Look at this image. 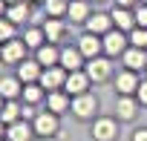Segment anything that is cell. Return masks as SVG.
<instances>
[{
	"label": "cell",
	"mask_w": 147,
	"mask_h": 141,
	"mask_svg": "<svg viewBox=\"0 0 147 141\" xmlns=\"http://www.w3.org/2000/svg\"><path fill=\"white\" fill-rule=\"evenodd\" d=\"M101 40H104V55L107 58H121L130 49V35L121 32V29H110Z\"/></svg>",
	"instance_id": "cell-1"
},
{
	"label": "cell",
	"mask_w": 147,
	"mask_h": 141,
	"mask_svg": "<svg viewBox=\"0 0 147 141\" xmlns=\"http://www.w3.org/2000/svg\"><path fill=\"white\" fill-rule=\"evenodd\" d=\"M69 112L75 115V118H81V121H87V118H92L98 112V98L92 92H81V95L72 98V109Z\"/></svg>",
	"instance_id": "cell-2"
},
{
	"label": "cell",
	"mask_w": 147,
	"mask_h": 141,
	"mask_svg": "<svg viewBox=\"0 0 147 141\" xmlns=\"http://www.w3.org/2000/svg\"><path fill=\"white\" fill-rule=\"evenodd\" d=\"M26 40L23 38H12V40H6L3 43V55H0V60L3 63H9V66H20L23 60H26Z\"/></svg>",
	"instance_id": "cell-3"
},
{
	"label": "cell",
	"mask_w": 147,
	"mask_h": 141,
	"mask_svg": "<svg viewBox=\"0 0 147 141\" xmlns=\"http://www.w3.org/2000/svg\"><path fill=\"white\" fill-rule=\"evenodd\" d=\"M84 69H87V75L92 78V84H101V81H107V78L113 75V58H107V55L90 58Z\"/></svg>",
	"instance_id": "cell-4"
},
{
	"label": "cell",
	"mask_w": 147,
	"mask_h": 141,
	"mask_svg": "<svg viewBox=\"0 0 147 141\" xmlns=\"http://www.w3.org/2000/svg\"><path fill=\"white\" fill-rule=\"evenodd\" d=\"M66 69L61 66V63H55V66H46L43 72H40V87L46 89V92H52V89H63V84H66Z\"/></svg>",
	"instance_id": "cell-5"
},
{
	"label": "cell",
	"mask_w": 147,
	"mask_h": 141,
	"mask_svg": "<svg viewBox=\"0 0 147 141\" xmlns=\"http://www.w3.org/2000/svg\"><path fill=\"white\" fill-rule=\"evenodd\" d=\"M32 127H35V135H40V138H52L55 132H58V127H61V121H58V112H38L35 115V121H32Z\"/></svg>",
	"instance_id": "cell-6"
},
{
	"label": "cell",
	"mask_w": 147,
	"mask_h": 141,
	"mask_svg": "<svg viewBox=\"0 0 147 141\" xmlns=\"http://www.w3.org/2000/svg\"><path fill=\"white\" fill-rule=\"evenodd\" d=\"M90 84H92V78L87 75V69H75V72H69L66 75V84H63V89L75 98V95H81V92H90Z\"/></svg>",
	"instance_id": "cell-7"
},
{
	"label": "cell",
	"mask_w": 147,
	"mask_h": 141,
	"mask_svg": "<svg viewBox=\"0 0 147 141\" xmlns=\"http://www.w3.org/2000/svg\"><path fill=\"white\" fill-rule=\"evenodd\" d=\"M84 60H87V58H84V52L78 49V43H75V46H61V66L66 69V72L84 69V66H87Z\"/></svg>",
	"instance_id": "cell-8"
},
{
	"label": "cell",
	"mask_w": 147,
	"mask_h": 141,
	"mask_svg": "<svg viewBox=\"0 0 147 141\" xmlns=\"http://www.w3.org/2000/svg\"><path fill=\"white\" fill-rule=\"evenodd\" d=\"M78 49H81V52H84V58L90 60V58H98V55H104V40H101V35L84 32V35L78 38Z\"/></svg>",
	"instance_id": "cell-9"
},
{
	"label": "cell",
	"mask_w": 147,
	"mask_h": 141,
	"mask_svg": "<svg viewBox=\"0 0 147 141\" xmlns=\"http://www.w3.org/2000/svg\"><path fill=\"white\" fill-rule=\"evenodd\" d=\"M138 72H133V69H121V72L115 75V89L118 95H136L138 92Z\"/></svg>",
	"instance_id": "cell-10"
},
{
	"label": "cell",
	"mask_w": 147,
	"mask_h": 141,
	"mask_svg": "<svg viewBox=\"0 0 147 141\" xmlns=\"http://www.w3.org/2000/svg\"><path fill=\"white\" fill-rule=\"evenodd\" d=\"M84 29L87 32H92V35H107L110 29H115V23H113V15H104V12H92L90 15V20L84 23Z\"/></svg>",
	"instance_id": "cell-11"
},
{
	"label": "cell",
	"mask_w": 147,
	"mask_h": 141,
	"mask_svg": "<svg viewBox=\"0 0 147 141\" xmlns=\"http://www.w3.org/2000/svg\"><path fill=\"white\" fill-rule=\"evenodd\" d=\"M46 109L49 112H66V109H72V95L66 92V89H52V92H46Z\"/></svg>",
	"instance_id": "cell-12"
},
{
	"label": "cell",
	"mask_w": 147,
	"mask_h": 141,
	"mask_svg": "<svg viewBox=\"0 0 147 141\" xmlns=\"http://www.w3.org/2000/svg\"><path fill=\"white\" fill-rule=\"evenodd\" d=\"M121 63H124V69H133V72H141V69H147V49L130 46V49L121 55Z\"/></svg>",
	"instance_id": "cell-13"
},
{
	"label": "cell",
	"mask_w": 147,
	"mask_h": 141,
	"mask_svg": "<svg viewBox=\"0 0 147 141\" xmlns=\"http://www.w3.org/2000/svg\"><path fill=\"white\" fill-rule=\"evenodd\" d=\"M113 23H115V29H121V32H133L136 29V12L133 9H127V6H113Z\"/></svg>",
	"instance_id": "cell-14"
},
{
	"label": "cell",
	"mask_w": 147,
	"mask_h": 141,
	"mask_svg": "<svg viewBox=\"0 0 147 141\" xmlns=\"http://www.w3.org/2000/svg\"><path fill=\"white\" fill-rule=\"evenodd\" d=\"M35 60L46 69V66H55V63H61V46H55V43H43V46H38L35 49Z\"/></svg>",
	"instance_id": "cell-15"
},
{
	"label": "cell",
	"mask_w": 147,
	"mask_h": 141,
	"mask_svg": "<svg viewBox=\"0 0 147 141\" xmlns=\"http://www.w3.org/2000/svg\"><path fill=\"white\" fill-rule=\"evenodd\" d=\"M136 112H138V98H133V95H118V101H115V118H118V121H133Z\"/></svg>",
	"instance_id": "cell-16"
},
{
	"label": "cell",
	"mask_w": 147,
	"mask_h": 141,
	"mask_svg": "<svg viewBox=\"0 0 147 141\" xmlns=\"http://www.w3.org/2000/svg\"><path fill=\"white\" fill-rule=\"evenodd\" d=\"M92 135H95V141H113V138L118 135V124H115V118H95V124H92Z\"/></svg>",
	"instance_id": "cell-17"
},
{
	"label": "cell",
	"mask_w": 147,
	"mask_h": 141,
	"mask_svg": "<svg viewBox=\"0 0 147 141\" xmlns=\"http://www.w3.org/2000/svg\"><path fill=\"white\" fill-rule=\"evenodd\" d=\"M92 15L90 9V0H69V9H66V17L69 23H87Z\"/></svg>",
	"instance_id": "cell-18"
},
{
	"label": "cell",
	"mask_w": 147,
	"mask_h": 141,
	"mask_svg": "<svg viewBox=\"0 0 147 141\" xmlns=\"http://www.w3.org/2000/svg\"><path fill=\"white\" fill-rule=\"evenodd\" d=\"M32 135H35V127H32L26 118H20V121H15V124L6 127V138H9V141H29Z\"/></svg>",
	"instance_id": "cell-19"
},
{
	"label": "cell",
	"mask_w": 147,
	"mask_h": 141,
	"mask_svg": "<svg viewBox=\"0 0 147 141\" xmlns=\"http://www.w3.org/2000/svg\"><path fill=\"white\" fill-rule=\"evenodd\" d=\"M0 95H3L6 101H15L23 95V81L18 75H6V78H0Z\"/></svg>",
	"instance_id": "cell-20"
},
{
	"label": "cell",
	"mask_w": 147,
	"mask_h": 141,
	"mask_svg": "<svg viewBox=\"0 0 147 141\" xmlns=\"http://www.w3.org/2000/svg\"><path fill=\"white\" fill-rule=\"evenodd\" d=\"M40 72H43V66H40L38 60H23V63L18 66V78H20L23 84H38V81H40Z\"/></svg>",
	"instance_id": "cell-21"
},
{
	"label": "cell",
	"mask_w": 147,
	"mask_h": 141,
	"mask_svg": "<svg viewBox=\"0 0 147 141\" xmlns=\"http://www.w3.org/2000/svg\"><path fill=\"white\" fill-rule=\"evenodd\" d=\"M29 6H32L29 0H18V3H12V6L6 9V17H9L15 26H20V23H26V20H29V15H32V12H29Z\"/></svg>",
	"instance_id": "cell-22"
},
{
	"label": "cell",
	"mask_w": 147,
	"mask_h": 141,
	"mask_svg": "<svg viewBox=\"0 0 147 141\" xmlns=\"http://www.w3.org/2000/svg\"><path fill=\"white\" fill-rule=\"evenodd\" d=\"M43 32H46L49 43H61V38L66 35V23L61 17H49V20H43Z\"/></svg>",
	"instance_id": "cell-23"
},
{
	"label": "cell",
	"mask_w": 147,
	"mask_h": 141,
	"mask_svg": "<svg viewBox=\"0 0 147 141\" xmlns=\"http://www.w3.org/2000/svg\"><path fill=\"white\" fill-rule=\"evenodd\" d=\"M20 118H23V104H20L18 98H15V101H6L3 109H0V121L9 127V124H15V121H20Z\"/></svg>",
	"instance_id": "cell-24"
},
{
	"label": "cell",
	"mask_w": 147,
	"mask_h": 141,
	"mask_svg": "<svg viewBox=\"0 0 147 141\" xmlns=\"http://www.w3.org/2000/svg\"><path fill=\"white\" fill-rule=\"evenodd\" d=\"M23 104H40V101H46V89L40 87V84H23Z\"/></svg>",
	"instance_id": "cell-25"
},
{
	"label": "cell",
	"mask_w": 147,
	"mask_h": 141,
	"mask_svg": "<svg viewBox=\"0 0 147 141\" xmlns=\"http://www.w3.org/2000/svg\"><path fill=\"white\" fill-rule=\"evenodd\" d=\"M23 40H26V46H29V49L43 46V43H46V32H43V26H29V29L23 32Z\"/></svg>",
	"instance_id": "cell-26"
},
{
	"label": "cell",
	"mask_w": 147,
	"mask_h": 141,
	"mask_svg": "<svg viewBox=\"0 0 147 141\" xmlns=\"http://www.w3.org/2000/svg\"><path fill=\"white\" fill-rule=\"evenodd\" d=\"M69 9V0H43V12L46 17H63Z\"/></svg>",
	"instance_id": "cell-27"
},
{
	"label": "cell",
	"mask_w": 147,
	"mask_h": 141,
	"mask_svg": "<svg viewBox=\"0 0 147 141\" xmlns=\"http://www.w3.org/2000/svg\"><path fill=\"white\" fill-rule=\"evenodd\" d=\"M130 35V46H138V49H147V29L144 26H136L133 32H127Z\"/></svg>",
	"instance_id": "cell-28"
},
{
	"label": "cell",
	"mask_w": 147,
	"mask_h": 141,
	"mask_svg": "<svg viewBox=\"0 0 147 141\" xmlns=\"http://www.w3.org/2000/svg\"><path fill=\"white\" fill-rule=\"evenodd\" d=\"M15 23L9 20V17H0V43H6V40H12V38H18L15 35Z\"/></svg>",
	"instance_id": "cell-29"
},
{
	"label": "cell",
	"mask_w": 147,
	"mask_h": 141,
	"mask_svg": "<svg viewBox=\"0 0 147 141\" xmlns=\"http://www.w3.org/2000/svg\"><path fill=\"white\" fill-rule=\"evenodd\" d=\"M133 12H136V26H144L147 29V3H138Z\"/></svg>",
	"instance_id": "cell-30"
},
{
	"label": "cell",
	"mask_w": 147,
	"mask_h": 141,
	"mask_svg": "<svg viewBox=\"0 0 147 141\" xmlns=\"http://www.w3.org/2000/svg\"><path fill=\"white\" fill-rule=\"evenodd\" d=\"M136 98H138V104H141V107H147V81H141V84H138Z\"/></svg>",
	"instance_id": "cell-31"
},
{
	"label": "cell",
	"mask_w": 147,
	"mask_h": 141,
	"mask_svg": "<svg viewBox=\"0 0 147 141\" xmlns=\"http://www.w3.org/2000/svg\"><path fill=\"white\" fill-rule=\"evenodd\" d=\"M133 141H147V127H138V130H133Z\"/></svg>",
	"instance_id": "cell-32"
},
{
	"label": "cell",
	"mask_w": 147,
	"mask_h": 141,
	"mask_svg": "<svg viewBox=\"0 0 147 141\" xmlns=\"http://www.w3.org/2000/svg\"><path fill=\"white\" fill-rule=\"evenodd\" d=\"M141 0H115V6H127V9H136Z\"/></svg>",
	"instance_id": "cell-33"
},
{
	"label": "cell",
	"mask_w": 147,
	"mask_h": 141,
	"mask_svg": "<svg viewBox=\"0 0 147 141\" xmlns=\"http://www.w3.org/2000/svg\"><path fill=\"white\" fill-rule=\"evenodd\" d=\"M6 9H9V3H6V0H0V17H6Z\"/></svg>",
	"instance_id": "cell-34"
},
{
	"label": "cell",
	"mask_w": 147,
	"mask_h": 141,
	"mask_svg": "<svg viewBox=\"0 0 147 141\" xmlns=\"http://www.w3.org/2000/svg\"><path fill=\"white\" fill-rule=\"evenodd\" d=\"M3 135H6V124H3V121H0V138H3Z\"/></svg>",
	"instance_id": "cell-35"
},
{
	"label": "cell",
	"mask_w": 147,
	"mask_h": 141,
	"mask_svg": "<svg viewBox=\"0 0 147 141\" xmlns=\"http://www.w3.org/2000/svg\"><path fill=\"white\" fill-rule=\"evenodd\" d=\"M3 104H6V98H3V95H0V109H3Z\"/></svg>",
	"instance_id": "cell-36"
},
{
	"label": "cell",
	"mask_w": 147,
	"mask_h": 141,
	"mask_svg": "<svg viewBox=\"0 0 147 141\" xmlns=\"http://www.w3.org/2000/svg\"><path fill=\"white\" fill-rule=\"evenodd\" d=\"M38 141H55V138H38Z\"/></svg>",
	"instance_id": "cell-37"
},
{
	"label": "cell",
	"mask_w": 147,
	"mask_h": 141,
	"mask_svg": "<svg viewBox=\"0 0 147 141\" xmlns=\"http://www.w3.org/2000/svg\"><path fill=\"white\" fill-rule=\"evenodd\" d=\"M29 3H43V0H29Z\"/></svg>",
	"instance_id": "cell-38"
},
{
	"label": "cell",
	"mask_w": 147,
	"mask_h": 141,
	"mask_svg": "<svg viewBox=\"0 0 147 141\" xmlns=\"http://www.w3.org/2000/svg\"><path fill=\"white\" fill-rule=\"evenodd\" d=\"M6 3H9V6H12V3H18V0H6Z\"/></svg>",
	"instance_id": "cell-39"
},
{
	"label": "cell",
	"mask_w": 147,
	"mask_h": 141,
	"mask_svg": "<svg viewBox=\"0 0 147 141\" xmlns=\"http://www.w3.org/2000/svg\"><path fill=\"white\" fill-rule=\"evenodd\" d=\"M0 55H3V43H0Z\"/></svg>",
	"instance_id": "cell-40"
},
{
	"label": "cell",
	"mask_w": 147,
	"mask_h": 141,
	"mask_svg": "<svg viewBox=\"0 0 147 141\" xmlns=\"http://www.w3.org/2000/svg\"><path fill=\"white\" fill-rule=\"evenodd\" d=\"M92 3H104V0H92Z\"/></svg>",
	"instance_id": "cell-41"
},
{
	"label": "cell",
	"mask_w": 147,
	"mask_h": 141,
	"mask_svg": "<svg viewBox=\"0 0 147 141\" xmlns=\"http://www.w3.org/2000/svg\"><path fill=\"white\" fill-rule=\"evenodd\" d=\"M141 3H147V0H141Z\"/></svg>",
	"instance_id": "cell-42"
},
{
	"label": "cell",
	"mask_w": 147,
	"mask_h": 141,
	"mask_svg": "<svg viewBox=\"0 0 147 141\" xmlns=\"http://www.w3.org/2000/svg\"><path fill=\"white\" fill-rule=\"evenodd\" d=\"M0 141H3V138H0ZM6 141H9V138H6Z\"/></svg>",
	"instance_id": "cell-43"
},
{
	"label": "cell",
	"mask_w": 147,
	"mask_h": 141,
	"mask_svg": "<svg viewBox=\"0 0 147 141\" xmlns=\"http://www.w3.org/2000/svg\"><path fill=\"white\" fill-rule=\"evenodd\" d=\"M144 72H147V69H144Z\"/></svg>",
	"instance_id": "cell-44"
}]
</instances>
